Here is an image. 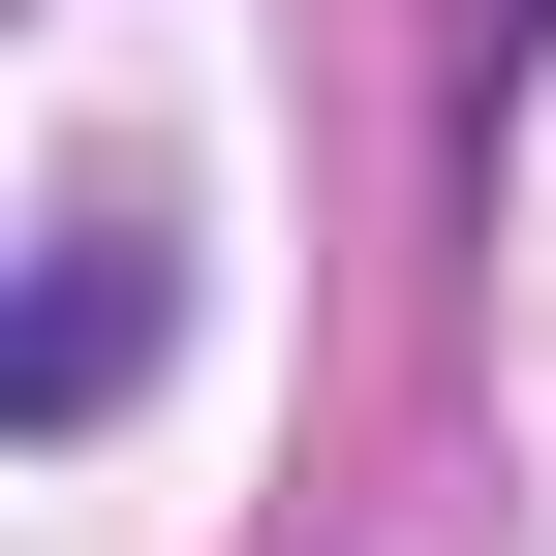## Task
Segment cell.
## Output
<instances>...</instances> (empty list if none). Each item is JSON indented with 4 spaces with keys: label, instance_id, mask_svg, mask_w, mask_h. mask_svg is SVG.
Masks as SVG:
<instances>
[{
    "label": "cell",
    "instance_id": "1",
    "mask_svg": "<svg viewBox=\"0 0 556 556\" xmlns=\"http://www.w3.org/2000/svg\"><path fill=\"white\" fill-rule=\"evenodd\" d=\"M124 371H155V217L93 186V217H62V278H31V433H93Z\"/></svg>",
    "mask_w": 556,
    "mask_h": 556
}]
</instances>
